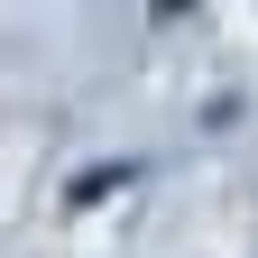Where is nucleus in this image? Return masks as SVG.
I'll return each mask as SVG.
<instances>
[]
</instances>
